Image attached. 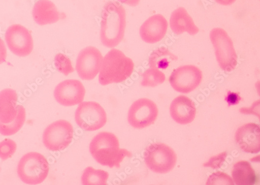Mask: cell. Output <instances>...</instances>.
Listing matches in <instances>:
<instances>
[{"instance_id": "1", "label": "cell", "mask_w": 260, "mask_h": 185, "mask_svg": "<svg viewBox=\"0 0 260 185\" xmlns=\"http://www.w3.org/2000/svg\"><path fill=\"white\" fill-rule=\"evenodd\" d=\"M126 27V13L118 2L107 3L102 13L100 38L107 48L117 47L123 39Z\"/></svg>"}, {"instance_id": "2", "label": "cell", "mask_w": 260, "mask_h": 185, "mask_svg": "<svg viewBox=\"0 0 260 185\" xmlns=\"http://www.w3.org/2000/svg\"><path fill=\"white\" fill-rule=\"evenodd\" d=\"M89 149L98 163L110 168H119L125 157H132L129 151L120 148L118 138L109 132H101L96 135L90 144Z\"/></svg>"}, {"instance_id": "3", "label": "cell", "mask_w": 260, "mask_h": 185, "mask_svg": "<svg viewBox=\"0 0 260 185\" xmlns=\"http://www.w3.org/2000/svg\"><path fill=\"white\" fill-rule=\"evenodd\" d=\"M135 65L132 58L121 51L113 49L103 58L99 76L102 86L120 83L127 80L134 72Z\"/></svg>"}, {"instance_id": "4", "label": "cell", "mask_w": 260, "mask_h": 185, "mask_svg": "<svg viewBox=\"0 0 260 185\" xmlns=\"http://www.w3.org/2000/svg\"><path fill=\"white\" fill-rule=\"evenodd\" d=\"M49 172L47 159L41 153L31 152L21 158L17 166V174L23 182L38 184L44 181Z\"/></svg>"}, {"instance_id": "5", "label": "cell", "mask_w": 260, "mask_h": 185, "mask_svg": "<svg viewBox=\"0 0 260 185\" xmlns=\"http://www.w3.org/2000/svg\"><path fill=\"white\" fill-rule=\"evenodd\" d=\"M144 160L146 166L151 171L166 174L174 169L177 157L174 150L166 144L153 142L145 149Z\"/></svg>"}, {"instance_id": "6", "label": "cell", "mask_w": 260, "mask_h": 185, "mask_svg": "<svg viewBox=\"0 0 260 185\" xmlns=\"http://www.w3.org/2000/svg\"><path fill=\"white\" fill-rule=\"evenodd\" d=\"M215 56L221 69L227 73L234 71L237 65V55L232 39L225 30L213 29L210 33Z\"/></svg>"}, {"instance_id": "7", "label": "cell", "mask_w": 260, "mask_h": 185, "mask_svg": "<svg viewBox=\"0 0 260 185\" xmlns=\"http://www.w3.org/2000/svg\"><path fill=\"white\" fill-rule=\"evenodd\" d=\"M74 129L69 121L58 120L52 123L43 134L45 146L52 151H60L67 148L73 141Z\"/></svg>"}, {"instance_id": "8", "label": "cell", "mask_w": 260, "mask_h": 185, "mask_svg": "<svg viewBox=\"0 0 260 185\" xmlns=\"http://www.w3.org/2000/svg\"><path fill=\"white\" fill-rule=\"evenodd\" d=\"M75 118L80 128L89 132L102 128L107 120L103 108L94 101L81 102L76 109Z\"/></svg>"}, {"instance_id": "9", "label": "cell", "mask_w": 260, "mask_h": 185, "mask_svg": "<svg viewBox=\"0 0 260 185\" xmlns=\"http://www.w3.org/2000/svg\"><path fill=\"white\" fill-rule=\"evenodd\" d=\"M158 115L155 103L147 98H141L129 108L127 114L129 125L136 129H143L154 124Z\"/></svg>"}, {"instance_id": "10", "label": "cell", "mask_w": 260, "mask_h": 185, "mask_svg": "<svg viewBox=\"0 0 260 185\" xmlns=\"http://www.w3.org/2000/svg\"><path fill=\"white\" fill-rule=\"evenodd\" d=\"M203 79L202 71L192 65L181 66L175 70L169 77L172 87L177 92L188 94L196 89Z\"/></svg>"}, {"instance_id": "11", "label": "cell", "mask_w": 260, "mask_h": 185, "mask_svg": "<svg viewBox=\"0 0 260 185\" xmlns=\"http://www.w3.org/2000/svg\"><path fill=\"white\" fill-rule=\"evenodd\" d=\"M6 41L10 50L15 55L25 57L34 49V41L31 33L22 25L10 26L6 33Z\"/></svg>"}, {"instance_id": "12", "label": "cell", "mask_w": 260, "mask_h": 185, "mask_svg": "<svg viewBox=\"0 0 260 185\" xmlns=\"http://www.w3.org/2000/svg\"><path fill=\"white\" fill-rule=\"evenodd\" d=\"M103 56L100 51L94 47H86L77 57L76 70L79 76L84 80H91L100 72Z\"/></svg>"}, {"instance_id": "13", "label": "cell", "mask_w": 260, "mask_h": 185, "mask_svg": "<svg viewBox=\"0 0 260 185\" xmlns=\"http://www.w3.org/2000/svg\"><path fill=\"white\" fill-rule=\"evenodd\" d=\"M85 88L81 81L75 79L65 80L55 88L54 96L59 104L65 107L79 105L84 100Z\"/></svg>"}, {"instance_id": "14", "label": "cell", "mask_w": 260, "mask_h": 185, "mask_svg": "<svg viewBox=\"0 0 260 185\" xmlns=\"http://www.w3.org/2000/svg\"><path fill=\"white\" fill-rule=\"evenodd\" d=\"M168 27L167 20L164 16L161 14L154 15L146 20L141 26V38L146 43H157L166 36Z\"/></svg>"}, {"instance_id": "15", "label": "cell", "mask_w": 260, "mask_h": 185, "mask_svg": "<svg viewBox=\"0 0 260 185\" xmlns=\"http://www.w3.org/2000/svg\"><path fill=\"white\" fill-rule=\"evenodd\" d=\"M238 146L244 152L257 153L260 150V129L254 123H248L238 128L235 135Z\"/></svg>"}, {"instance_id": "16", "label": "cell", "mask_w": 260, "mask_h": 185, "mask_svg": "<svg viewBox=\"0 0 260 185\" xmlns=\"http://www.w3.org/2000/svg\"><path fill=\"white\" fill-rule=\"evenodd\" d=\"M173 120L181 125L191 122L197 114V108L193 102L185 96H180L173 100L170 107Z\"/></svg>"}, {"instance_id": "17", "label": "cell", "mask_w": 260, "mask_h": 185, "mask_svg": "<svg viewBox=\"0 0 260 185\" xmlns=\"http://www.w3.org/2000/svg\"><path fill=\"white\" fill-rule=\"evenodd\" d=\"M32 13L34 21L40 26L56 23L60 19V13L50 0H38Z\"/></svg>"}, {"instance_id": "18", "label": "cell", "mask_w": 260, "mask_h": 185, "mask_svg": "<svg viewBox=\"0 0 260 185\" xmlns=\"http://www.w3.org/2000/svg\"><path fill=\"white\" fill-rule=\"evenodd\" d=\"M170 25L172 32L177 35L187 33L193 36L198 34L200 31L191 17L183 7H180L172 13Z\"/></svg>"}, {"instance_id": "19", "label": "cell", "mask_w": 260, "mask_h": 185, "mask_svg": "<svg viewBox=\"0 0 260 185\" xmlns=\"http://www.w3.org/2000/svg\"><path fill=\"white\" fill-rule=\"evenodd\" d=\"M17 100V94L12 89L0 91V122L8 124L15 118L18 111Z\"/></svg>"}, {"instance_id": "20", "label": "cell", "mask_w": 260, "mask_h": 185, "mask_svg": "<svg viewBox=\"0 0 260 185\" xmlns=\"http://www.w3.org/2000/svg\"><path fill=\"white\" fill-rule=\"evenodd\" d=\"M232 175L233 181L237 185H252L257 179L251 164L246 161L238 162L234 164Z\"/></svg>"}, {"instance_id": "21", "label": "cell", "mask_w": 260, "mask_h": 185, "mask_svg": "<svg viewBox=\"0 0 260 185\" xmlns=\"http://www.w3.org/2000/svg\"><path fill=\"white\" fill-rule=\"evenodd\" d=\"M178 59V57L167 48H160L151 53L148 63L150 68L166 70L169 67L171 61Z\"/></svg>"}, {"instance_id": "22", "label": "cell", "mask_w": 260, "mask_h": 185, "mask_svg": "<svg viewBox=\"0 0 260 185\" xmlns=\"http://www.w3.org/2000/svg\"><path fill=\"white\" fill-rule=\"evenodd\" d=\"M17 114L15 118L8 124L0 122V134L10 136L16 134L24 125L26 120V110L22 106H18Z\"/></svg>"}, {"instance_id": "23", "label": "cell", "mask_w": 260, "mask_h": 185, "mask_svg": "<svg viewBox=\"0 0 260 185\" xmlns=\"http://www.w3.org/2000/svg\"><path fill=\"white\" fill-rule=\"evenodd\" d=\"M108 178V172L89 167L84 170L81 179L83 185H106Z\"/></svg>"}, {"instance_id": "24", "label": "cell", "mask_w": 260, "mask_h": 185, "mask_svg": "<svg viewBox=\"0 0 260 185\" xmlns=\"http://www.w3.org/2000/svg\"><path fill=\"white\" fill-rule=\"evenodd\" d=\"M141 85L145 87H155L164 83L166 76L159 70L151 68L146 70L142 75Z\"/></svg>"}, {"instance_id": "25", "label": "cell", "mask_w": 260, "mask_h": 185, "mask_svg": "<svg viewBox=\"0 0 260 185\" xmlns=\"http://www.w3.org/2000/svg\"><path fill=\"white\" fill-rule=\"evenodd\" d=\"M54 65L57 70L64 76H67L75 71L70 58L62 53L56 55Z\"/></svg>"}, {"instance_id": "26", "label": "cell", "mask_w": 260, "mask_h": 185, "mask_svg": "<svg viewBox=\"0 0 260 185\" xmlns=\"http://www.w3.org/2000/svg\"><path fill=\"white\" fill-rule=\"evenodd\" d=\"M17 150L16 142L12 139L7 138L0 142V158L3 161L11 158Z\"/></svg>"}, {"instance_id": "27", "label": "cell", "mask_w": 260, "mask_h": 185, "mask_svg": "<svg viewBox=\"0 0 260 185\" xmlns=\"http://www.w3.org/2000/svg\"><path fill=\"white\" fill-rule=\"evenodd\" d=\"M206 184H234V181L226 174L218 172L209 176Z\"/></svg>"}, {"instance_id": "28", "label": "cell", "mask_w": 260, "mask_h": 185, "mask_svg": "<svg viewBox=\"0 0 260 185\" xmlns=\"http://www.w3.org/2000/svg\"><path fill=\"white\" fill-rule=\"evenodd\" d=\"M227 157V153L223 152L221 153L213 156L203 164L204 167L211 168L214 169L221 168Z\"/></svg>"}, {"instance_id": "29", "label": "cell", "mask_w": 260, "mask_h": 185, "mask_svg": "<svg viewBox=\"0 0 260 185\" xmlns=\"http://www.w3.org/2000/svg\"><path fill=\"white\" fill-rule=\"evenodd\" d=\"M242 100V97L239 94L235 92H232L229 90L225 97V101L228 103V106H236L239 104L240 101Z\"/></svg>"}, {"instance_id": "30", "label": "cell", "mask_w": 260, "mask_h": 185, "mask_svg": "<svg viewBox=\"0 0 260 185\" xmlns=\"http://www.w3.org/2000/svg\"><path fill=\"white\" fill-rule=\"evenodd\" d=\"M7 48L4 40L0 37V65L5 63L7 59Z\"/></svg>"}, {"instance_id": "31", "label": "cell", "mask_w": 260, "mask_h": 185, "mask_svg": "<svg viewBox=\"0 0 260 185\" xmlns=\"http://www.w3.org/2000/svg\"><path fill=\"white\" fill-rule=\"evenodd\" d=\"M259 107V101H257L254 103L251 107L250 108H243L240 109V112L243 114H257L254 111L255 108Z\"/></svg>"}, {"instance_id": "32", "label": "cell", "mask_w": 260, "mask_h": 185, "mask_svg": "<svg viewBox=\"0 0 260 185\" xmlns=\"http://www.w3.org/2000/svg\"><path fill=\"white\" fill-rule=\"evenodd\" d=\"M236 0H215L216 3H217L219 5L228 6L233 5Z\"/></svg>"}]
</instances>
